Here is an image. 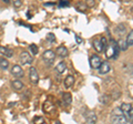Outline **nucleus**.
<instances>
[{
    "label": "nucleus",
    "instance_id": "obj_28",
    "mask_svg": "<svg viewBox=\"0 0 133 124\" xmlns=\"http://www.w3.org/2000/svg\"><path fill=\"white\" fill-rule=\"evenodd\" d=\"M77 9H78L79 11L83 12V11H85V6L83 5V3H78V6H77Z\"/></svg>",
    "mask_w": 133,
    "mask_h": 124
},
{
    "label": "nucleus",
    "instance_id": "obj_10",
    "mask_svg": "<svg viewBox=\"0 0 133 124\" xmlns=\"http://www.w3.org/2000/svg\"><path fill=\"white\" fill-rule=\"evenodd\" d=\"M85 121L87 123H89V124H93L97 122V115H95L93 112H89L88 114L85 115Z\"/></svg>",
    "mask_w": 133,
    "mask_h": 124
},
{
    "label": "nucleus",
    "instance_id": "obj_13",
    "mask_svg": "<svg viewBox=\"0 0 133 124\" xmlns=\"http://www.w3.org/2000/svg\"><path fill=\"white\" fill-rule=\"evenodd\" d=\"M73 83H74V77L73 75H68L64 79V86H65V89L71 88V86L73 85Z\"/></svg>",
    "mask_w": 133,
    "mask_h": 124
},
{
    "label": "nucleus",
    "instance_id": "obj_20",
    "mask_svg": "<svg viewBox=\"0 0 133 124\" xmlns=\"http://www.w3.org/2000/svg\"><path fill=\"white\" fill-rule=\"evenodd\" d=\"M29 49H30V51H31V53H32L33 56H37V54H38L39 50H38V47H37L35 43H32V44L29 45Z\"/></svg>",
    "mask_w": 133,
    "mask_h": 124
},
{
    "label": "nucleus",
    "instance_id": "obj_23",
    "mask_svg": "<svg viewBox=\"0 0 133 124\" xmlns=\"http://www.w3.org/2000/svg\"><path fill=\"white\" fill-rule=\"evenodd\" d=\"M109 99H110V97H108L107 94H104V95H101V98H100V102H102L103 104H108Z\"/></svg>",
    "mask_w": 133,
    "mask_h": 124
},
{
    "label": "nucleus",
    "instance_id": "obj_29",
    "mask_svg": "<svg viewBox=\"0 0 133 124\" xmlns=\"http://www.w3.org/2000/svg\"><path fill=\"white\" fill-rule=\"evenodd\" d=\"M100 41H101V43H102V48H103V50L107 48V45H108V43H107V39L104 38V37H102L101 39H100Z\"/></svg>",
    "mask_w": 133,
    "mask_h": 124
},
{
    "label": "nucleus",
    "instance_id": "obj_12",
    "mask_svg": "<svg viewBox=\"0 0 133 124\" xmlns=\"http://www.w3.org/2000/svg\"><path fill=\"white\" fill-rule=\"evenodd\" d=\"M131 109H132L131 104H129V103H122V104H121V109H120V110L122 111V114L124 115V116H127Z\"/></svg>",
    "mask_w": 133,
    "mask_h": 124
},
{
    "label": "nucleus",
    "instance_id": "obj_31",
    "mask_svg": "<svg viewBox=\"0 0 133 124\" xmlns=\"http://www.w3.org/2000/svg\"><path fill=\"white\" fill-rule=\"evenodd\" d=\"M76 40H77V43H78V44H81V43L83 42V40H82L78 35H76Z\"/></svg>",
    "mask_w": 133,
    "mask_h": 124
},
{
    "label": "nucleus",
    "instance_id": "obj_9",
    "mask_svg": "<svg viewBox=\"0 0 133 124\" xmlns=\"http://www.w3.org/2000/svg\"><path fill=\"white\" fill-rule=\"evenodd\" d=\"M57 53L60 58H65L66 56H68L69 52H68V49H66L64 45H60V47L57 48Z\"/></svg>",
    "mask_w": 133,
    "mask_h": 124
},
{
    "label": "nucleus",
    "instance_id": "obj_15",
    "mask_svg": "<svg viewBox=\"0 0 133 124\" xmlns=\"http://www.w3.org/2000/svg\"><path fill=\"white\" fill-rule=\"evenodd\" d=\"M92 43H93V48L95 49V51H97V52H102V51H103L102 43H101V41H100V40L94 39Z\"/></svg>",
    "mask_w": 133,
    "mask_h": 124
},
{
    "label": "nucleus",
    "instance_id": "obj_14",
    "mask_svg": "<svg viewBox=\"0 0 133 124\" xmlns=\"http://www.w3.org/2000/svg\"><path fill=\"white\" fill-rule=\"evenodd\" d=\"M65 70H66V63H65V62H63V61L60 62V63H58V65L56 67V71L59 74H62L65 71Z\"/></svg>",
    "mask_w": 133,
    "mask_h": 124
},
{
    "label": "nucleus",
    "instance_id": "obj_27",
    "mask_svg": "<svg viewBox=\"0 0 133 124\" xmlns=\"http://www.w3.org/2000/svg\"><path fill=\"white\" fill-rule=\"evenodd\" d=\"M47 39L49 40V42H55V41H56L55 35H53V33H49V35L47 36Z\"/></svg>",
    "mask_w": 133,
    "mask_h": 124
},
{
    "label": "nucleus",
    "instance_id": "obj_19",
    "mask_svg": "<svg viewBox=\"0 0 133 124\" xmlns=\"http://www.w3.org/2000/svg\"><path fill=\"white\" fill-rule=\"evenodd\" d=\"M127 44L128 47H131V45H133V30H131L130 32H129V35L127 36Z\"/></svg>",
    "mask_w": 133,
    "mask_h": 124
},
{
    "label": "nucleus",
    "instance_id": "obj_17",
    "mask_svg": "<svg viewBox=\"0 0 133 124\" xmlns=\"http://www.w3.org/2000/svg\"><path fill=\"white\" fill-rule=\"evenodd\" d=\"M53 107L55 106H53L52 103L47 101V102H44V104H43V111L44 112H51V111L53 110Z\"/></svg>",
    "mask_w": 133,
    "mask_h": 124
},
{
    "label": "nucleus",
    "instance_id": "obj_33",
    "mask_svg": "<svg viewBox=\"0 0 133 124\" xmlns=\"http://www.w3.org/2000/svg\"><path fill=\"white\" fill-rule=\"evenodd\" d=\"M53 5H55V3H52V2H47L45 3V6H53Z\"/></svg>",
    "mask_w": 133,
    "mask_h": 124
},
{
    "label": "nucleus",
    "instance_id": "obj_4",
    "mask_svg": "<svg viewBox=\"0 0 133 124\" xmlns=\"http://www.w3.org/2000/svg\"><path fill=\"white\" fill-rule=\"evenodd\" d=\"M102 63V60H101V58H100L99 56L97 54H94L90 58V65H91V68H93V69H99V67L101 65Z\"/></svg>",
    "mask_w": 133,
    "mask_h": 124
},
{
    "label": "nucleus",
    "instance_id": "obj_22",
    "mask_svg": "<svg viewBox=\"0 0 133 124\" xmlns=\"http://www.w3.org/2000/svg\"><path fill=\"white\" fill-rule=\"evenodd\" d=\"M118 44H119V48H120V50H127L128 49V44H127V41H124V40H120L119 42H118Z\"/></svg>",
    "mask_w": 133,
    "mask_h": 124
},
{
    "label": "nucleus",
    "instance_id": "obj_18",
    "mask_svg": "<svg viewBox=\"0 0 133 124\" xmlns=\"http://www.w3.org/2000/svg\"><path fill=\"white\" fill-rule=\"evenodd\" d=\"M62 99H63V102L65 104H70L72 102V98H71V94L70 93H63L62 94Z\"/></svg>",
    "mask_w": 133,
    "mask_h": 124
},
{
    "label": "nucleus",
    "instance_id": "obj_2",
    "mask_svg": "<svg viewBox=\"0 0 133 124\" xmlns=\"http://www.w3.org/2000/svg\"><path fill=\"white\" fill-rule=\"evenodd\" d=\"M29 80H30V82L33 84H37L39 82L38 71H37V69L33 68V67H31L30 69H29Z\"/></svg>",
    "mask_w": 133,
    "mask_h": 124
},
{
    "label": "nucleus",
    "instance_id": "obj_24",
    "mask_svg": "<svg viewBox=\"0 0 133 124\" xmlns=\"http://www.w3.org/2000/svg\"><path fill=\"white\" fill-rule=\"evenodd\" d=\"M12 3H14V7L17 8V9H19V8L22 6V1H21V0H12Z\"/></svg>",
    "mask_w": 133,
    "mask_h": 124
},
{
    "label": "nucleus",
    "instance_id": "obj_26",
    "mask_svg": "<svg viewBox=\"0 0 133 124\" xmlns=\"http://www.w3.org/2000/svg\"><path fill=\"white\" fill-rule=\"evenodd\" d=\"M66 6H69L68 0H61V1L59 2V7L60 8H63V7H66Z\"/></svg>",
    "mask_w": 133,
    "mask_h": 124
},
{
    "label": "nucleus",
    "instance_id": "obj_34",
    "mask_svg": "<svg viewBox=\"0 0 133 124\" xmlns=\"http://www.w3.org/2000/svg\"><path fill=\"white\" fill-rule=\"evenodd\" d=\"M2 1H3V2H6V3H9V2H10V0H2Z\"/></svg>",
    "mask_w": 133,
    "mask_h": 124
},
{
    "label": "nucleus",
    "instance_id": "obj_5",
    "mask_svg": "<svg viewBox=\"0 0 133 124\" xmlns=\"http://www.w3.org/2000/svg\"><path fill=\"white\" fill-rule=\"evenodd\" d=\"M20 61H21V63L22 64H31L32 63V57L30 56V53L29 52H22L21 54H20Z\"/></svg>",
    "mask_w": 133,
    "mask_h": 124
},
{
    "label": "nucleus",
    "instance_id": "obj_3",
    "mask_svg": "<svg viewBox=\"0 0 133 124\" xmlns=\"http://www.w3.org/2000/svg\"><path fill=\"white\" fill-rule=\"evenodd\" d=\"M111 122L114 123V124H124L128 121L123 114H113L111 116Z\"/></svg>",
    "mask_w": 133,
    "mask_h": 124
},
{
    "label": "nucleus",
    "instance_id": "obj_32",
    "mask_svg": "<svg viewBox=\"0 0 133 124\" xmlns=\"http://www.w3.org/2000/svg\"><path fill=\"white\" fill-rule=\"evenodd\" d=\"M33 122H35V123H37V122H40V123H43L44 121H43V119H42V118H36L35 120H33Z\"/></svg>",
    "mask_w": 133,
    "mask_h": 124
},
{
    "label": "nucleus",
    "instance_id": "obj_1",
    "mask_svg": "<svg viewBox=\"0 0 133 124\" xmlns=\"http://www.w3.org/2000/svg\"><path fill=\"white\" fill-rule=\"evenodd\" d=\"M42 59L45 61V63L50 65V64L53 63V61H55V59H56V53L52 50H47V51L43 52Z\"/></svg>",
    "mask_w": 133,
    "mask_h": 124
},
{
    "label": "nucleus",
    "instance_id": "obj_8",
    "mask_svg": "<svg viewBox=\"0 0 133 124\" xmlns=\"http://www.w3.org/2000/svg\"><path fill=\"white\" fill-rule=\"evenodd\" d=\"M0 53H1L2 56H5L6 58L14 57V50H11V49L7 48V47H2V45H0Z\"/></svg>",
    "mask_w": 133,
    "mask_h": 124
},
{
    "label": "nucleus",
    "instance_id": "obj_30",
    "mask_svg": "<svg viewBox=\"0 0 133 124\" xmlns=\"http://www.w3.org/2000/svg\"><path fill=\"white\" fill-rule=\"evenodd\" d=\"M87 5H88V7L92 8L95 5V2H94V0H87Z\"/></svg>",
    "mask_w": 133,
    "mask_h": 124
},
{
    "label": "nucleus",
    "instance_id": "obj_11",
    "mask_svg": "<svg viewBox=\"0 0 133 124\" xmlns=\"http://www.w3.org/2000/svg\"><path fill=\"white\" fill-rule=\"evenodd\" d=\"M11 85H12V88H14L16 91H20V90H22V89L24 88V84H23L20 80H15V81H12V82H11Z\"/></svg>",
    "mask_w": 133,
    "mask_h": 124
},
{
    "label": "nucleus",
    "instance_id": "obj_7",
    "mask_svg": "<svg viewBox=\"0 0 133 124\" xmlns=\"http://www.w3.org/2000/svg\"><path fill=\"white\" fill-rule=\"evenodd\" d=\"M110 70H111L110 64L108 63L107 61H104V62H102L101 65L99 67V73L100 74H107V73H109Z\"/></svg>",
    "mask_w": 133,
    "mask_h": 124
},
{
    "label": "nucleus",
    "instance_id": "obj_6",
    "mask_svg": "<svg viewBox=\"0 0 133 124\" xmlns=\"http://www.w3.org/2000/svg\"><path fill=\"white\" fill-rule=\"evenodd\" d=\"M11 74L14 77H16V78H22L24 72H23V70H22V68L20 67V65L16 64V65H14V67L11 68Z\"/></svg>",
    "mask_w": 133,
    "mask_h": 124
},
{
    "label": "nucleus",
    "instance_id": "obj_16",
    "mask_svg": "<svg viewBox=\"0 0 133 124\" xmlns=\"http://www.w3.org/2000/svg\"><path fill=\"white\" fill-rule=\"evenodd\" d=\"M0 68L2 70H7L9 68V61L5 58H0Z\"/></svg>",
    "mask_w": 133,
    "mask_h": 124
},
{
    "label": "nucleus",
    "instance_id": "obj_25",
    "mask_svg": "<svg viewBox=\"0 0 133 124\" xmlns=\"http://www.w3.org/2000/svg\"><path fill=\"white\" fill-rule=\"evenodd\" d=\"M125 119H127L128 122H132V120H133V107L130 110V112L128 113V115L125 116Z\"/></svg>",
    "mask_w": 133,
    "mask_h": 124
},
{
    "label": "nucleus",
    "instance_id": "obj_21",
    "mask_svg": "<svg viewBox=\"0 0 133 124\" xmlns=\"http://www.w3.org/2000/svg\"><path fill=\"white\" fill-rule=\"evenodd\" d=\"M115 32L119 35H123L124 32H125V27H124L123 24H119V26L115 28Z\"/></svg>",
    "mask_w": 133,
    "mask_h": 124
},
{
    "label": "nucleus",
    "instance_id": "obj_35",
    "mask_svg": "<svg viewBox=\"0 0 133 124\" xmlns=\"http://www.w3.org/2000/svg\"><path fill=\"white\" fill-rule=\"evenodd\" d=\"M132 123H133V120H132Z\"/></svg>",
    "mask_w": 133,
    "mask_h": 124
}]
</instances>
